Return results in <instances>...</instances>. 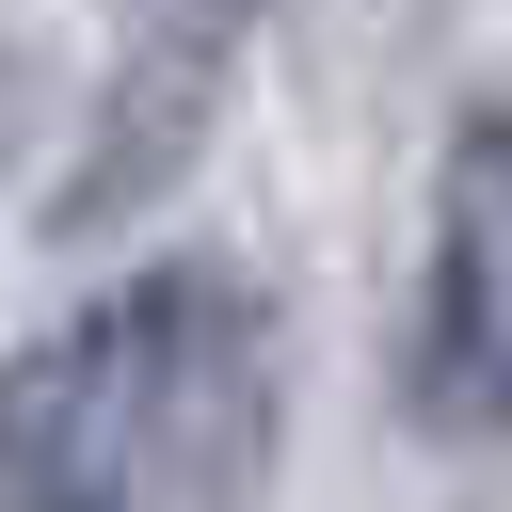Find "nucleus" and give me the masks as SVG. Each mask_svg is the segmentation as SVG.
<instances>
[{
    "mask_svg": "<svg viewBox=\"0 0 512 512\" xmlns=\"http://www.w3.org/2000/svg\"><path fill=\"white\" fill-rule=\"evenodd\" d=\"M208 320H224L208 256H144L96 304H64L0 368V512H160V464L192 448Z\"/></svg>",
    "mask_w": 512,
    "mask_h": 512,
    "instance_id": "obj_1",
    "label": "nucleus"
},
{
    "mask_svg": "<svg viewBox=\"0 0 512 512\" xmlns=\"http://www.w3.org/2000/svg\"><path fill=\"white\" fill-rule=\"evenodd\" d=\"M240 64H256V0H144V16L112 32V64H96L48 192H32V240H48V256H128V240L192 192V160L224 144Z\"/></svg>",
    "mask_w": 512,
    "mask_h": 512,
    "instance_id": "obj_2",
    "label": "nucleus"
},
{
    "mask_svg": "<svg viewBox=\"0 0 512 512\" xmlns=\"http://www.w3.org/2000/svg\"><path fill=\"white\" fill-rule=\"evenodd\" d=\"M400 432L480 448L512 432V96L480 80L432 144L416 208V288H400Z\"/></svg>",
    "mask_w": 512,
    "mask_h": 512,
    "instance_id": "obj_3",
    "label": "nucleus"
},
{
    "mask_svg": "<svg viewBox=\"0 0 512 512\" xmlns=\"http://www.w3.org/2000/svg\"><path fill=\"white\" fill-rule=\"evenodd\" d=\"M32 112H48V48H0V208H16V160H32Z\"/></svg>",
    "mask_w": 512,
    "mask_h": 512,
    "instance_id": "obj_4",
    "label": "nucleus"
}]
</instances>
